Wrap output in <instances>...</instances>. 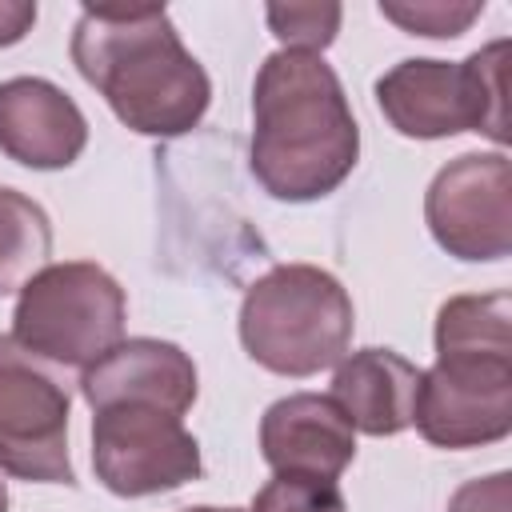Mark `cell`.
<instances>
[{
  "label": "cell",
  "mask_w": 512,
  "mask_h": 512,
  "mask_svg": "<svg viewBox=\"0 0 512 512\" xmlns=\"http://www.w3.org/2000/svg\"><path fill=\"white\" fill-rule=\"evenodd\" d=\"M72 64L104 96L116 120L140 136H184L212 104L204 64L184 48L168 8L160 4L80 8L72 28Z\"/></svg>",
  "instance_id": "cell-1"
},
{
  "label": "cell",
  "mask_w": 512,
  "mask_h": 512,
  "mask_svg": "<svg viewBox=\"0 0 512 512\" xmlns=\"http://www.w3.org/2000/svg\"><path fill=\"white\" fill-rule=\"evenodd\" d=\"M360 156V128L344 84L324 56L272 52L252 84V148L256 184L288 204L336 192Z\"/></svg>",
  "instance_id": "cell-2"
},
{
  "label": "cell",
  "mask_w": 512,
  "mask_h": 512,
  "mask_svg": "<svg viewBox=\"0 0 512 512\" xmlns=\"http://www.w3.org/2000/svg\"><path fill=\"white\" fill-rule=\"evenodd\" d=\"M356 312L348 288L316 264L268 268L240 304L244 352L276 376H316L352 340Z\"/></svg>",
  "instance_id": "cell-3"
},
{
  "label": "cell",
  "mask_w": 512,
  "mask_h": 512,
  "mask_svg": "<svg viewBox=\"0 0 512 512\" xmlns=\"http://www.w3.org/2000/svg\"><path fill=\"white\" fill-rule=\"evenodd\" d=\"M504 56L508 40H492L468 60H400L376 80L384 120L412 140H444L456 132H484L508 140L504 120Z\"/></svg>",
  "instance_id": "cell-4"
},
{
  "label": "cell",
  "mask_w": 512,
  "mask_h": 512,
  "mask_svg": "<svg viewBox=\"0 0 512 512\" xmlns=\"http://www.w3.org/2000/svg\"><path fill=\"white\" fill-rule=\"evenodd\" d=\"M124 316L128 296L100 264H44L16 296L12 340L60 368H88L124 340Z\"/></svg>",
  "instance_id": "cell-5"
},
{
  "label": "cell",
  "mask_w": 512,
  "mask_h": 512,
  "mask_svg": "<svg viewBox=\"0 0 512 512\" xmlns=\"http://www.w3.org/2000/svg\"><path fill=\"white\" fill-rule=\"evenodd\" d=\"M92 412V468L108 492L128 500L156 496L204 472L200 444L180 416L140 400L104 404Z\"/></svg>",
  "instance_id": "cell-6"
},
{
  "label": "cell",
  "mask_w": 512,
  "mask_h": 512,
  "mask_svg": "<svg viewBox=\"0 0 512 512\" xmlns=\"http://www.w3.org/2000/svg\"><path fill=\"white\" fill-rule=\"evenodd\" d=\"M412 424L436 448H480L512 432V352H436Z\"/></svg>",
  "instance_id": "cell-7"
},
{
  "label": "cell",
  "mask_w": 512,
  "mask_h": 512,
  "mask_svg": "<svg viewBox=\"0 0 512 512\" xmlns=\"http://www.w3.org/2000/svg\"><path fill=\"white\" fill-rule=\"evenodd\" d=\"M0 468L32 484H76L68 392L12 336H0Z\"/></svg>",
  "instance_id": "cell-8"
},
{
  "label": "cell",
  "mask_w": 512,
  "mask_h": 512,
  "mask_svg": "<svg viewBox=\"0 0 512 512\" xmlns=\"http://www.w3.org/2000/svg\"><path fill=\"white\" fill-rule=\"evenodd\" d=\"M432 240L468 264L512 252V168L504 152H464L448 160L424 196Z\"/></svg>",
  "instance_id": "cell-9"
},
{
  "label": "cell",
  "mask_w": 512,
  "mask_h": 512,
  "mask_svg": "<svg viewBox=\"0 0 512 512\" xmlns=\"http://www.w3.org/2000/svg\"><path fill=\"white\" fill-rule=\"evenodd\" d=\"M88 120L80 104L44 76L0 80V152L24 168L56 172L80 160Z\"/></svg>",
  "instance_id": "cell-10"
},
{
  "label": "cell",
  "mask_w": 512,
  "mask_h": 512,
  "mask_svg": "<svg viewBox=\"0 0 512 512\" xmlns=\"http://www.w3.org/2000/svg\"><path fill=\"white\" fill-rule=\"evenodd\" d=\"M260 456L272 472L336 480L356 456V428L332 396L292 392L260 420Z\"/></svg>",
  "instance_id": "cell-11"
},
{
  "label": "cell",
  "mask_w": 512,
  "mask_h": 512,
  "mask_svg": "<svg viewBox=\"0 0 512 512\" xmlns=\"http://www.w3.org/2000/svg\"><path fill=\"white\" fill-rule=\"evenodd\" d=\"M80 396L92 408L140 400L184 416L196 400V364L180 344L132 336L80 372Z\"/></svg>",
  "instance_id": "cell-12"
},
{
  "label": "cell",
  "mask_w": 512,
  "mask_h": 512,
  "mask_svg": "<svg viewBox=\"0 0 512 512\" xmlns=\"http://www.w3.org/2000/svg\"><path fill=\"white\" fill-rule=\"evenodd\" d=\"M420 368L392 348H360L336 360L332 400L356 432L396 436L412 424Z\"/></svg>",
  "instance_id": "cell-13"
},
{
  "label": "cell",
  "mask_w": 512,
  "mask_h": 512,
  "mask_svg": "<svg viewBox=\"0 0 512 512\" xmlns=\"http://www.w3.org/2000/svg\"><path fill=\"white\" fill-rule=\"evenodd\" d=\"M48 252H52L48 212L32 196L0 184V296L20 292L24 280L40 272Z\"/></svg>",
  "instance_id": "cell-14"
},
{
  "label": "cell",
  "mask_w": 512,
  "mask_h": 512,
  "mask_svg": "<svg viewBox=\"0 0 512 512\" xmlns=\"http://www.w3.org/2000/svg\"><path fill=\"white\" fill-rule=\"evenodd\" d=\"M272 36L288 48V52H312L320 56L336 32H340V4H268L264 8Z\"/></svg>",
  "instance_id": "cell-15"
},
{
  "label": "cell",
  "mask_w": 512,
  "mask_h": 512,
  "mask_svg": "<svg viewBox=\"0 0 512 512\" xmlns=\"http://www.w3.org/2000/svg\"><path fill=\"white\" fill-rule=\"evenodd\" d=\"M484 4H444V0H380V16L400 24L412 36H432V40H452L464 36L472 28V20H480Z\"/></svg>",
  "instance_id": "cell-16"
},
{
  "label": "cell",
  "mask_w": 512,
  "mask_h": 512,
  "mask_svg": "<svg viewBox=\"0 0 512 512\" xmlns=\"http://www.w3.org/2000/svg\"><path fill=\"white\" fill-rule=\"evenodd\" d=\"M248 512H348L336 480L276 472L252 500Z\"/></svg>",
  "instance_id": "cell-17"
},
{
  "label": "cell",
  "mask_w": 512,
  "mask_h": 512,
  "mask_svg": "<svg viewBox=\"0 0 512 512\" xmlns=\"http://www.w3.org/2000/svg\"><path fill=\"white\" fill-rule=\"evenodd\" d=\"M512 476L508 472H492L484 480H468L464 488H456L448 512H508L512 504Z\"/></svg>",
  "instance_id": "cell-18"
},
{
  "label": "cell",
  "mask_w": 512,
  "mask_h": 512,
  "mask_svg": "<svg viewBox=\"0 0 512 512\" xmlns=\"http://www.w3.org/2000/svg\"><path fill=\"white\" fill-rule=\"evenodd\" d=\"M36 24V4L28 0H0V48L20 44Z\"/></svg>",
  "instance_id": "cell-19"
},
{
  "label": "cell",
  "mask_w": 512,
  "mask_h": 512,
  "mask_svg": "<svg viewBox=\"0 0 512 512\" xmlns=\"http://www.w3.org/2000/svg\"><path fill=\"white\" fill-rule=\"evenodd\" d=\"M184 512H244V508H212V504H200V508H184Z\"/></svg>",
  "instance_id": "cell-20"
},
{
  "label": "cell",
  "mask_w": 512,
  "mask_h": 512,
  "mask_svg": "<svg viewBox=\"0 0 512 512\" xmlns=\"http://www.w3.org/2000/svg\"><path fill=\"white\" fill-rule=\"evenodd\" d=\"M0 512H8V488H4V480H0Z\"/></svg>",
  "instance_id": "cell-21"
}]
</instances>
